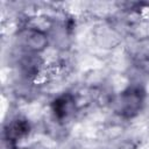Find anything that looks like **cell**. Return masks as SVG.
Here are the masks:
<instances>
[{
  "mask_svg": "<svg viewBox=\"0 0 149 149\" xmlns=\"http://www.w3.org/2000/svg\"><path fill=\"white\" fill-rule=\"evenodd\" d=\"M143 100L144 91L141 87H128L120 94L116 101V112L125 118H133L142 108Z\"/></svg>",
  "mask_w": 149,
  "mask_h": 149,
  "instance_id": "1",
  "label": "cell"
},
{
  "mask_svg": "<svg viewBox=\"0 0 149 149\" xmlns=\"http://www.w3.org/2000/svg\"><path fill=\"white\" fill-rule=\"evenodd\" d=\"M19 41L21 45L27 50V52L38 54L43 51L48 45L47 35L37 28H26L19 35Z\"/></svg>",
  "mask_w": 149,
  "mask_h": 149,
  "instance_id": "2",
  "label": "cell"
},
{
  "mask_svg": "<svg viewBox=\"0 0 149 149\" xmlns=\"http://www.w3.org/2000/svg\"><path fill=\"white\" fill-rule=\"evenodd\" d=\"M54 115L58 120L68 119L74 111V100L70 94H63L56 98L51 105Z\"/></svg>",
  "mask_w": 149,
  "mask_h": 149,
  "instance_id": "3",
  "label": "cell"
},
{
  "mask_svg": "<svg viewBox=\"0 0 149 149\" xmlns=\"http://www.w3.org/2000/svg\"><path fill=\"white\" fill-rule=\"evenodd\" d=\"M30 130V125L24 119H16L12 121L7 129H6V136L9 141H17L19 139H22L26 136Z\"/></svg>",
  "mask_w": 149,
  "mask_h": 149,
  "instance_id": "4",
  "label": "cell"
}]
</instances>
